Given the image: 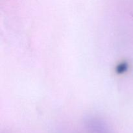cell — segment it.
Returning <instances> with one entry per match:
<instances>
[{
  "label": "cell",
  "mask_w": 133,
  "mask_h": 133,
  "mask_svg": "<svg viewBox=\"0 0 133 133\" xmlns=\"http://www.w3.org/2000/svg\"><path fill=\"white\" fill-rule=\"evenodd\" d=\"M91 133H111L105 124L98 122H91L88 125Z\"/></svg>",
  "instance_id": "cell-1"
}]
</instances>
